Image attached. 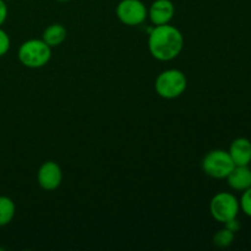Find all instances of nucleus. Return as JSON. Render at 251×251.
Masks as SVG:
<instances>
[{"label": "nucleus", "mask_w": 251, "mask_h": 251, "mask_svg": "<svg viewBox=\"0 0 251 251\" xmlns=\"http://www.w3.org/2000/svg\"><path fill=\"white\" fill-rule=\"evenodd\" d=\"M7 19V6L6 1L4 0H0V27L4 25V22Z\"/></svg>", "instance_id": "17"}, {"label": "nucleus", "mask_w": 251, "mask_h": 251, "mask_svg": "<svg viewBox=\"0 0 251 251\" xmlns=\"http://www.w3.org/2000/svg\"><path fill=\"white\" fill-rule=\"evenodd\" d=\"M4 1H9V0H4Z\"/></svg>", "instance_id": "19"}, {"label": "nucleus", "mask_w": 251, "mask_h": 251, "mask_svg": "<svg viewBox=\"0 0 251 251\" xmlns=\"http://www.w3.org/2000/svg\"><path fill=\"white\" fill-rule=\"evenodd\" d=\"M228 153L235 166H249L251 163V141L247 137H237L230 144Z\"/></svg>", "instance_id": "9"}, {"label": "nucleus", "mask_w": 251, "mask_h": 251, "mask_svg": "<svg viewBox=\"0 0 251 251\" xmlns=\"http://www.w3.org/2000/svg\"><path fill=\"white\" fill-rule=\"evenodd\" d=\"M201 167L206 176L213 179H226L233 171L235 164L228 151L212 150L203 157Z\"/></svg>", "instance_id": "4"}, {"label": "nucleus", "mask_w": 251, "mask_h": 251, "mask_svg": "<svg viewBox=\"0 0 251 251\" xmlns=\"http://www.w3.org/2000/svg\"><path fill=\"white\" fill-rule=\"evenodd\" d=\"M240 211H243L245 216L251 218V188L243 191L242 198L239 200Z\"/></svg>", "instance_id": "14"}, {"label": "nucleus", "mask_w": 251, "mask_h": 251, "mask_svg": "<svg viewBox=\"0 0 251 251\" xmlns=\"http://www.w3.org/2000/svg\"><path fill=\"white\" fill-rule=\"evenodd\" d=\"M66 36H68V32H66V28L63 25L53 24L44 29L42 39L50 48H54V47H58L61 43H64V41L66 39Z\"/></svg>", "instance_id": "11"}, {"label": "nucleus", "mask_w": 251, "mask_h": 251, "mask_svg": "<svg viewBox=\"0 0 251 251\" xmlns=\"http://www.w3.org/2000/svg\"><path fill=\"white\" fill-rule=\"evenodd\" d=\"M240 212L239 200L237 196L227 191L217 193L210 202V213L213 220L225 225L228 221L237 218Z\"/></svg>", "instance_id": "5"}, {"label": "nucleus", "mask_w": 251, "mask_h": 251, "mask_svg": "<svg viewBox=\"0 0 251 251\" xmlns=\"http://www.w3.org/2000/svg\"><path fill=\"white\" fill-rule=\"evenodd\" d=\"M225 226L227 229L232 230L233 233L239 232V229H240V222L238 221V218H233V220L228 221V222L225 223Z\"/></svg>", "instance_id": "16"}, {"label": "nucleus", "mask_w": 251, "mask_h": 251, "mask_svg": "<svg viewBox=\"0 0 251 251\" xmlns=\"http://www.w3.org/2000/svg\"><path fill=\"white\" fill-rule=\"evenodd\" d=\"M56 1H59V2H68V1H70V0H56Z\"/></svg>", "instance_id": "18"}, {"label": "nucleus", "mask_w": 251, "mask_h": 251, "mask_svg": "<svg viewBox=\"0 0 251 251\" xmlns=\"http://www.w3.org/2000/svg\"><path fill=\"white\" fill-rule=\"evenodd\" d=\"M37 181L43 190H56L63 181V172H61L60 166L54 161L44 162L38 169Z\"/></svg>", "instance_id": "7"}, {"label": "nucleus", "mask_w": 251, "mask_h": 251, "mask_svg": "<svg viewBox=\"0 0 251 251\" xmlns=\"http://www.w3.org/2000/svg\"><path fill=\"white\" fill-rule=\"evenodd\" d=\"M17 58L26 68H43L50 60L51 48L43 39H28L20 46Z\"/></svg>", "instance_id": "3"}, {"label": "nucleus", "mask_w": 251, "mask_h": 251, "mask_svg": "<svg viewBox=\"0 0 251 251\" xmlns=\"http://www.w3.org/2000/svg\"><path fill=\"white\" fill-rule=\"evenodd\" d=\"M184 36L171 24L152 27L149 34L150 54L158 61H171L181 53Z\"/></svg>", "instance_id": "1"}, {"label": "nucleus", "mask_w": 251, "mask_h": 251, "mask_svg": "<svg viewBox=\"0 0 251 251\" xmlns=\"http://www.w3.org/2000/svg\"><path fill=\"white\" fill-rule=\"evenodd\" d=\"M226 179L230 189L243 193L251 188V169L249 166H235Z\"/></svg>", "instance_id": "10"}, {"label": "nucleus", "mask_w": 251, "mask_h": 251, "mask_svg": "<svg viewBox=\"0 0 251 251\" xmlns=\"http://www.w3.org/2000/svg\"><path fill=\"white\" fill-rule=\"evenodd\" d=\"M188 87V78L185 74L178 69H168L157 76L154 81V90L159 97L164 100H176L184 95Z\"/></svg>", "instance_id": "2"}, {"label": "nucleus", "mask_w": 251, "mask_h": 251, "mask_svg": "<svg viewBox=\"0 0 251 251\" xmlns=\"http://www.w3.org/2000/svg\"><path fill=\"white\" fill-rule=\"evenodd\" d=\"M176 14V6L172 0H154L150 9H147V17H150L154 26L169 24Z\"/></svg>", "instance_id": "8"}, {"label": "nucleus", "mask_w": 251, "mask_h": 251, "mask_svg": "<svg viewBox=\"0 0 251 251\" xmlns=\"http://www.w3.org/2000/svg\"><path fill=\"white\" fill-rule=\"evenodd\" d=\"M16 206L15 202L7 196H0V227L10 225L14 220Z\"/></svg>", "instance_id": "12"}, {"label": "nucleus", "mask_w": 251, "mask_h": 251, "mask_svg": "<svg viewBox=\"0 0 251 251\" xmlns=\"http://www.w3.org/2000/svg\"><path fill=\"white\" fill-rule=\"evenodd\" d=\"M115 12L125 26H139L147 19V7L141 0H122Z\"/></svg>", "instance_id": "6"}, {"label": "nucleus", "mask_w": 251, "mask_h": 251, "mask_svg": "<svg viewBox=\"0 0 251 251\" xmlns=\"http://www.w3.org/2000/svg\"><path fill=\"white\" fill-rule=\"evenodd\" d=\"M10 46H11V41H10L9 34L0 27V58L9 51Z\"/></svg>", "instance_id": "15"}, {"label": "nucleus", "mask_w": 251, "mask_h": 251, "mask_svg": "<svg viewBox=\"0 0 251 251\" xmlns=\"http://www.w3.org/2000/svg\"><path fill=\"white\" fill-rule=\"evenodd\" d=\"M235 233H233L232 230L227 229V228H223L220 229L215 235H213V244L216 247L221 248V249H226V248L230 247L234 242Z\"/></svg>", "instance_id": "13"}]
</instances>
